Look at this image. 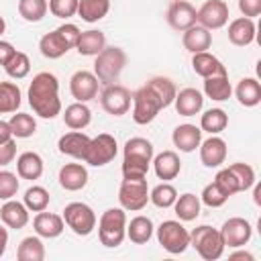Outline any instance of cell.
Here are the masks:
<instances>
[{"label":"cell","instance_id":"cell-1","mask_svg":"<svg viewBox=\"0 0 261 261\" xmlns=\"http://www.w3.org/2000/svg\"><path fill=\"white\" fill-rule=\"evenodd\" d=\"M29 104L33 112L41 118H55L61 112L59 82L53 73L41 71L33 77L29 86Z\"/></svg>","mask_w":261,"mask_h":261},{"label":"cell","instance_id":"cell-2","mask_svg":"<svg viewBox=\"0 0 261 261\" xmlns=\"http://www.w3.org/2000/svg\"><path fill=\"white\" fill-rule=\"evenodd\" d=\"M153 161V145L143 137H133L122 151V177H145Z\"/></svg>","mask_w":261,"mask_h":261},{"label":"cell","instance_id":"cell-3","mask_svg":"<svg viewBox=\"0 0 261 261\" xmlns=\"http://www.w3.org/2000/svg\"><path fill=\"white\" fill-rule=\"evenodd\" d=\"M126 65V53L122 47H104L94 61V75L100 84L110 86L118 82L122 69Z\"/></svg>","mask_w":261,"mask_h":261},{"label":"cell","instance_id":"cell-4","mask_svg":"<svg viewBox=\"0 0 261 261\" xmlns=\"http://www.w3.org/2000/svg\"><path fill=\"white\" fill-rule=\"evenodd\" d=\"M98 237H100V243L108 249L122 245V241L126 237L124 208H108L106 212H102V216L98 220Z\"/></svg>","mask_w":261,"mask_h":261},{"label":"cell","instance_id":"cell-5","mask_svg":"<svg viewBox=\"0 0 261 261\" xmlns=\"http://www.w3.org/2000/svg\"><path fill=\"white\" fill-rule=\"evenodd\" d=\"M190 247H194L204 261H216L224 253V243H222L220 230H216L208 224H200L190 232Z\"/></svg>","mask_w":261,"mask_h":261},{"label":"cell","instance_id":"cell-6","mask_svg":"<svg viewBox=\"0 0 261 261\" xmlns=\"http://www.w3.org/2000/svg\"><path fill=\"white\" fill-rule=\"evenodd\" d=\"M118 202L120 208L139 212L149 202V186L145 177H122L120 190H118Z\"/></svg>","mask_w":261,"mask_h":261},{"label":"cell","instance_id":"cell-7","mask_svg":"<svg viewBox=\"0 0 261 261\" xmlns=\"http://www.w3.org/2000/svg\"><path fill=\"white\" fill-rule=\"evenodd\" d=\"M157 241L167 253L179 255L190 247V232L179 220H163L157 226Z\"/></svg>","mask_w":261,"mask_h":261},{"label":"cell","instance_id":"cell-8","mask_svg":"<svg viewBox=\"0 0 261 261\" xmlns=\"http://www.w3.org/2000/svg\"><path fill=\"white\" fill-rule=\"evenodd\" d=\"M63 222L77 237H88L96 228V212L84 202H69L63 208Z\"/></svg>","mask_w":261,"mask_h":261},{"label":"cell","instance_id":"cell-9","mask_svg":"<svg viewBox=\"0 0 261 261\" xmlns=\"http://www.w3.org/2000/svg\"><path fill=\"white\" fill-rule=\"evenodd\" d=\"M118 153V145H116V139L108 133H100L98 137L90 139V145L86 149V155H84V161L88 165H94V167H102L106 163H110Z\"/></svg>","mask_w":261,"mask_h":261},{"label":"cell","instance_id":"cell-10","mask_svg":"<svg viewBox=\"0 0 261 261\" xmlns=\"http://www.w3.org/2000/svg\"><path fill=\"white\" fill-rule=\"evenodd\" d=\"M161 108H163L161 102L157 100V96L147 86H141L133 94V120L137 124H149V122H153Z\"/></svg>","mask_w":261,"mask_h":261},{"label":"cell","instance_id":"cell-11","mask_svg":"<svg viewBox=\"0 0 261 261\" xmlns=\"http://www.w3.org/2000/svg\"><path fill=\"white\" fill-rule=\"evenodd\" d=\"M130 102H133V96L130 92L120 86V84H110L102 90V96H100V104L102 108L112 114V116H122L128 112L130 108Z\"/></svg>","mask_w":261,"mask_h":261},{"label":"cell","instance_id":"cell-12","mask_svg":"<svg viewBox=\"0 0 261 261\" xmlns=\"http://www.w3.org/2000/svg\"><path fill=\"white\" fill-rule=\"evenodd\" d=\"M251 234H253L251 222L241 216H232L220 226L222 243H224V247H230V249H239V247L247 245L251 241Z\"/></svg>","mask_w":261,"mask_h":261},{"label":"cell","instance_id":"cell-13","mask_svg":"<svg viewBox=\"0 0 261 261\" xmlns=\"http://www.w3.org/2000/svg\"><path fill=\"white\" fill-rule=\"evenodd\" d=\"M228 22V4L224 0H206L198 10V22L200 27L208 31L222 29Z\"/></svg>","mask_w":261,"mask_h":261},{"label":"cell","instance_id":"cell-14","mask_svg":"<svg viewBox=\"0 0 261 261\" xmlns=\"http://www.w3.org/2000/svg\"><path fill=\"white\" fill-rule=\"evenodd\" d=\"M98 84L100 82L94 75V71L80 69L69 80V92L75 98V102H90L98 96Z\"/></svg>","mask_w":261,"mask_h":261},{"label":"cell","instance_id":"cell-15","mask_svg":"<svg viewBox=\"0 0 261 261\" xmlns=\"http://www.w3.org/2000/svg\"><path fill=\"white\" fill-rule=\"evenodd\" d=\"M167 22L175 31H186L198 22V10L188 0H173L167 8Z\"/></svg>","mask_w":261,"mask_h":261},{"label":"cell","instance_id":"cell-16","mask_svg":"<svg viewBox=\"0 0 261 261\" xmlns=\"http://www.w3.org/2000/svg\"><path fill=\"white\" fill-rule=\"evenodd\" d=\"M226 159V143L216 137L210 135L206 141L200 143V161L204 163V167H220Z\"/></svg>","mask_w":261,"mask_h":261},{"label":"cell","instance_id":"cell-17","mask_svg":"<svg viewBox=\"0 0 261 261\" xmlns=\"http://www.w3.org/2000/svg\"><path fill=\"white\" fill-rule=\"evenodd\" d=\"M90 145V137L82 130H71V133H65L63 137H59L57 141V149L59 153L63 155H69L73 159H82L84 161V155H86V149Z\"/></svg>","mask_w":261,"mask_h":261},{"label":"cell","instance_id":"cell-18","mask_svg":"<svg viewBox=\"0 0 261 261\" xmlns=\"http://www.w3.org/2000/svg\"><path fill=\"white\" fill-rule=\"evenodd\" d=\"M33 226H35V232L41 239H57L63 232L65 222H63V216L41 210V212H37V216L33 220Z\"/></svg>","mask_w":261,"mask_h":261},{"label":"cell","instance_id":"cell-19","mask_svg":"<svg viewBox=\"0 0 261 261\" xmlns=\"http://www.w3.org/2000/svg\"><path fill=\"white\" fill-rule=\"evenodd\" d=\"M171 141H173V145H175L179 151L192 153V151H196V149L200 147V143H202V130H200V126H196V124H179V126L173 128Z\"/></svg>","mask_w":261,"mask_h":261},{"label":"cell","instance_id":"cell-20","mask_svg":"<svg viewBox=\"0 0 261 261\" xmlns=\"http://www.w3.org/2000/svg\"><path fill=\"white\" fill-rule=\"evenodd\" d=\"M153 169H155V175L163 181L167 179H175L181 171V161L177 157L175 151H161L159 155L153 157Z\"/></svg>","mask_w":261,"mask_h":261},{"label":"cell","instance_id":"cell-21","mask_svg":"<svg viewBox=\"0 0 261 261\" xmlns=\"http://www.w3.org/2000/svg\"><path fill=\"white\" fill-rule=\"evenodd\" d=\"M88 184V169L82 163H65L59 169V186L67 192H77Z\"/></svg>","mask_w":261,"mask_h":261},{"label":"cell","instance_id":"cell-22","mask_svg":"<svg viewBox=\"0 0 261 261\" xmlns=\"http://www.w3.org/2000/svg\"><path fill=\"white\" fill-rule=\"evenodd\" d=\"M0 220L8 226V228H14V230H20L27 226L29 222V208L22 204V202H16V200H6L0 208Z\"/></svg>","mask_w":261,"mask_h":261},{"label":"cell","instance_id":"cell-23","mask_svg":"<svg viewBox=\"0 0 261 261\" xmlns=\"http://www.w3.org/2000/svg\"><path fill=\"white\" fill-rule=\"evenodd\" d=\"M255 22L253 18L247 16H239L234 20H230L228 24V41L237 47H247L255 41Z\"/></svg>","mask_w":261,"mask_h":261},{"label":"cell","instance_id":"cell-24","mask_svg":"<svg viewBox=\"0 0 261 261\" xmlns=\"http://www.w3.org/2000/svg\"><path fill=\"white\" fill-rule=\"evenodd\" d=\"M175 110L181 116H196L204 106V96L196 88H184L173 98Z\"/></svg>","mask_w":261,"mask_h":261},{"label":"cell","instance_id":"cell-25","mask_svg":"<svg viewBox=\"0 0 261 261\" xmlns=\"http://www.w3.org/2000/svg\"><path fill=\"white\" fill-rule=\"evenodd\" d=\"M181 43L184 47L194 55V53H202V51H208L210 45H212V35L208 29L200 27V24H194L190 29L184 31V37H181Z\"/></svg>","mask_w":261,"mask_h":261},{"label":"cell","instance_id":"cell-26","mask_svg":"<svg viewBox=\"0 0 261 261\" xmlns=\"http://www.w3.org/2000/svg\"><path fill=\"white\" fill-rule=\"evenodd\" d=\"M16 173L20 179H39L43 175V157L35 151H24L16 159Z\"/></svg>","mask_w":261,"mask_h":261},{"label":"cell","instance_id":"cell-27","mask_svg":"<svg viewBox=\"0 0 261 261\" xmlns=\"http://www.w3.org/2000/svg\"><path fill=\"white\" fill-rule=\"evenodd\" d=\"M77 53L80 55H86V57H96L104 47H106V37L102 31H96V29H90V31H84L80 33V39H77Z\"/></svg>","mask_w":261,"mask_h":261},{"label":"cell","instance_id":"cell-28","mask_svg":"<svg viewBox=\"0 0 261 261\" xmlns=\"http://www.w3.org/2000/svg\"><path fill=\"white\" fill-rule=\"evenodd\" d=\"M39 49H41V55L43 57H47V59H59V57H63L69 51V45L61 37V33L55 29V31H51V33H47V35L41 37Z\"/></svg>","mask_w":261,"mask_h":261},{"label":"cell","instance_id":"cell-29","mask_svg":"<svg viewBox=\"0 0 261 261\" xmlns=\"http://www.w3.org/2000/svg\"><path fill=\"white\" fill-rule=\"evenodd\" d=\"M192 67L200 77H210V75H218V73H226V67L220 63L218 57H214L208 51L202 53H194L192 57Z\"/></svg>","mask_w":261,"mask_h":261},{"label":"cell","instance_id":"cell-30","mask_svg":"<svg viewBox=\"0 0 261 261\" xmlns=\"http://www.w3.org/2000/svg\"><path fill=\"white\" fill-rule=\"evenodd\" d=\"M204 94L210 100H216V102L228 100L230 94H232V86L228 82V73H218V75L204 77Z\"/></svg>","mask_w":261,"mask_h":261},{"label":"cell","instance_id":"cell-31","mask_svg":"<svg viewBox=\"0 0 261 261\" xmlns=\"http://www.w3.org/2000/svg\"><path fill=\"white\" fill-rule=\"evenodd\" d=\"M200 206H202L200 198H198L196 194H190V192L177 196L175 202H173L175 216H177L181 222H192V220H196V218L200 216Z\"/></svg>","mask_w":261,"mask_h":261},{"label":"cell","instance_id":"cell-32","mask_svg":"<svg viewBox=\"0 0 261 261\" xmlns=\"http://www.w3.org/2000/svg\"><path fill=\"white\" fill-rule=\"evenodd\" d=\"M237 100L241 106L245 108H253L261 102V84L255 80V77H243L239 84H237Z\"/></svg>","mask_w":261,"mask_h":261},{"label":"cell","instance_id":"cell-33","mask_svg":"<svg viewBox=\"0 0 261 261\" xmlns=\"http://www.w3.org/2000/svg\"><path fill=\"white\" fill-rule=\"evenodd\" d=\"M63 122L71 130H82L92 122V110L86 106V102H73L65 108Z\"/></svg>","mask_w":261,"mask_h":261},{"label":"cell","instance_id":"cell-34","mask_svg":"<svg viewBox=\"0 0 261 261\" xmlns=\"http://www.w3.org/2000/svg\"><path fill=\"white\" fill-rule=\"evenodd\" d=\"M153 220L149 216H135L130 222H126V237L135 245H145L153 237Z\"/></svg>","mask_w":261,"mask_h":261},{"label":"cell","instance_id":"cell-35","mask_svg":"<svg viewBox=\"0 0 261 261\" xmlns=\"http://www.w3.org/2000/svg\"><path fill=\"white\" fill-rule=\"evenodd\" d=\"M145 86H147V88L157 96V100L161 102V106H163V108H167L169 104H173V98H175L177 90H175V84H173L169 77L155 75V77H151Z\"/></svg>","mask_w":261,"mask_h":261},{"label":"cell","instance_id":"cell-36","mask_svg":"<svg viewBox=\"0 0 261 261\" xmlns=\"http://www.w3.org/2000/svg\"><path fill=\"white\" fill-rule=\"evenodd\" d=\"M110 10V0H80L77 14L86 22H98Z\"/></svg>","mask_w":261,"mask_h":261},{"label":"cell","instance_id":"cell-37","mask_svg":"<svg viewBox=\"0 0 261 261\" xmlns=\"http://www.w3.org/2000/svg\"><path fill=\"white\" fill-rule=\"evenodd\" d=\"M18 261H43L45 259V245L41 237H24L16 249Z\"/></svg>","mask_w":261,"mask_h":261},{"label":"cell","instance_id":"cell-38","mask_svg":"<svg viewBox=\"0 0 261 261\" xmlns=\"http://www.w3.org/2000/svg\"><path fill=\"white\" fill-rule=\"evenodd\" d=\"M226 124H228V114L222 108H210L200 118V130L202 133H210V135L222 133L226 128Z\"/></svg>","mask_w":261,"mask_h":261},{"label":"cell","instance_id":"cell-39","mask_svg":"<svg viewBox=\"0 0 261 261\" xmlns=\"http://www.w3.org/2000/svg\"><path fill=\"white\" fill-rule=\"evenodd\" d=\"M20 88L14 82H0V114L16 112L20 106Z\"/></svg>","mask_w":261,"mask_h":261},{"label":"cell","instance_id":"cell-40","mask_svg":"<svg viewBox=\"0 0 261 261\" xmlns=\"http://www.w3.org/2000/svg\"><path fill=\"white\" fill-rule=\"evenodd\" d=\"M8 124H10L12 137H16V139H29L37 130V120L31 114H27V112L12 114V118L8 120Z\"/></svg>","mask_w":261,"mask_h":261},{"label":"cell","instance_id":"cell-41","mask_svg":"<svg viewBox=\"0 0 261 261\" xmlns=\"http://www.w3.org/2000/svg\"><path fill=\"white\" fill-rule=\"evenodd\" d=\"M47 10H49V2L47 0H18V14L27 22L43 20Z\"/></svg>","mask_w":261,"mask_h":261},{"label":"cell","instance_id":"cell-42","mask_svg":"<svg viewBox=\"0 0 261 261\" xmlns=\"http://www.w3.org/2000/svg\"><path fill=\"white\" fill-rule=\"evenodd\" d=\"M49 200H51V196H49V192H47L43 186H31V188L24 192V196H22V204H24L31 212L47 210Z\"/></svg>","mask_w":261,"mask_h":261},{"label":"cell","instance_id":"cell-43","mask_svg":"<svg viewBox=\"0 0 261 261\" xmlns=\"http://www.w3.org/2000/svg\"><path fill=\"white\" fill-rule=\"evenodd\" d=\"M175 198H177V190L171 184H167V181L157 184L149 192V202H153L157 208H171L173 202H175Z\"/></svg>","mask_w":261,"mask_h":261},{"label":"cell","instance_id":"cell-44","mask_svg":"<svg viewBox=\"0 0 261 261\" xmlns=\"http://www.w3.org/2000/svg\"><path fill=\"white\" fill-rule=\"evenodd\" d=\"M4 71H6L12 80H22V77H27L29 71H31V59H29V55L22 53V51H16V53L8 59V63L4 65Z\"/></svg>","mask_w":261,"mask_h":261},{"label":"cell","instance_id":"cell-45","mask_svg":"<svg viewBox=\"0 0 261 261\" xmlns=\"http://www.w3.org/2000/svg\"><path fill=\"white\" fill-rule=\"evenodd\" d=\"M228 169L232 171V175L237 179L239 192L251 190L255 186V171H253V167L249 163H232V165H228Z\"/></svg>","mask_w":261,"mask_h":261},{"label":"cell","instance_id":"cell-46","mask_svg":"<svg viewBox=\"0 0 261 261\" xmlns=\"http://www.w3.org/2000/svg\"><path fill=\"white\" fill-rule=\"evenodd\" d=\"M226 200H228V196L224 194V190H222L216 181L208 184V186L202 190V196H200V202L206 204L208 208H220Z\"/></svg>","mask_w":261,"mask_h":261},{"label":"cell","instance_id":"cell-47","mask_svg":"<svg viewBox=\"0 0 261 261\" xmlns=\"http://www.w3.org/2000/svg\"><path fill=\"white\" fill-rule=\"evenodd\" d=\"M18 192V177L12 171H0V200H10Z\"/></svg>","mask_w":261,"mask_h":261},{"label":"cell","instance_id":"cell-48","mask_svg":"<svg viewBox=\"0 0 261 261\" xmlns=\"http://www.w3.org/2000/svg\"><path fill=\"white\" fill-rule=\"evenodd\" d=\"M77 2L80 0H49V12L57 18H69L77 14Z\"/></svg>","mask_w":261,"mask_h":261},{"label":"cell","instance_id":"cell-49","mask_svg":"<svg viewBox=\"0 0 261 261\" xmlns=\"http://www.w3.org/2000/svg\"><path fill=\"white\" fill-rule=\"evenodd\" d=\"M214 181L224 190V194L230 198L232 194H237L239 192V186H237V179H234V175H232V171L228 169V167H224V169H220L218 173H216V177H214Z\"/></svg>","mask_w":261,"mask_h":261},{"label":"cell","instance_id":"cell-50","mask_svg":"<svg viewBox=\"0 0 261 261\" xmlns=\"http://www.w3.org/2000/svg\"><path fill=\"white\" fill-rule=\"evenodd\" d=\"M57 31L61 33V37L65 39V43L69 45V49H73L75 45H77V39H80V29L75 27V24H71V22H65V24H61V27H57Z\"/></svg>","mask_w":261,"mask_h":261},{"label":"cell","instance_id":"cell-51","mask_svg":"<svg viewBox=\"0 0 261 261\" xmlns=\"http://www.w3.org/2000/svg\"><path fill=\"white\" fill-rule=\"evenodd\" d=\"M14 157H16V143H14V139H8L6 143H0V167L12 163Z\"/></svg>","mask_w":261,"mask_h":261},{"label":"cell","instance_id":"cell-52","mask_svg":"<svg viewBox=\"0 0 261 261\" xmlns=\"http://www.w3.org/2000/svg\"><path fill=\"white\" fill-rule=\"evenodd\" d=\"M239 10L247 18H255L261 14V0H239Z\"/></svg>","mask_w":261,"mask_h":261},{"label":"cell","instance_id":"cell-53","mask_svg":"<svg viewBox=\"0 0 261 261\" xmlns=\"http://www.w3.org/2000/svg\"><path fill=\"white\" fill-rule=\"evenodd\" d=\"M14 53H16V49L12 47V43L0 39V65H2V67L8 63V59H10Z\"/></svg>","mask_w":261,"mask_h":261},{"label":"cell","instance_id":"cell-54","mask_svg":"<svg viewBox=\"0 0 261 261\" xmlns=\"http://www.w3.org/2000/svg\"><path fill=\"white\" fill-rule=\"evenodd\" d=\"M8 139H12V130H10V124L0 120V143H6Z\"/></svg>","mask_w":261,"mask_h":261},{"label":"cell","instance_id":"cell-55","mask_svg":"<svg viewBox=\"0 0 261 261\" xmlns=\"http://www.w3.org/2000/svg\"><path fill=\"white\" fill-rule=\"evenodd\" d=\"M6 245H8V230L0 224V257H2L4 251H6Z\"/></svg>","mask_w":261,"mask_h":261},{"label":"cell","instance_id":"cell-56","mask_svg":"<svg viewBox=\"0 0 261 261\" xmlns=\"http://www.w3.org/2000/svg\"><path fill=\"white\" fill-rule=\"evenodd\" d=\"M230 261H237V259H245V261H255V257L251 255V253H247V251H237V253H232L230 257H228Z\"/></svg>","mask_w":261,"mask_h":261},{"label":"cell","instance_id":"cell-57","mask_svg":"<svg viewBox=\"0 0 261 261\" xmlns=\"http://www.w3.org/2000/svg\"><path fill=\"white\" fill-rule=\"evenodd\" d=\"M4 31H6V20L0 16V37H2V33H4Z\"/></svg>","mask_w":261,"mask_h":261}]
</instances>
